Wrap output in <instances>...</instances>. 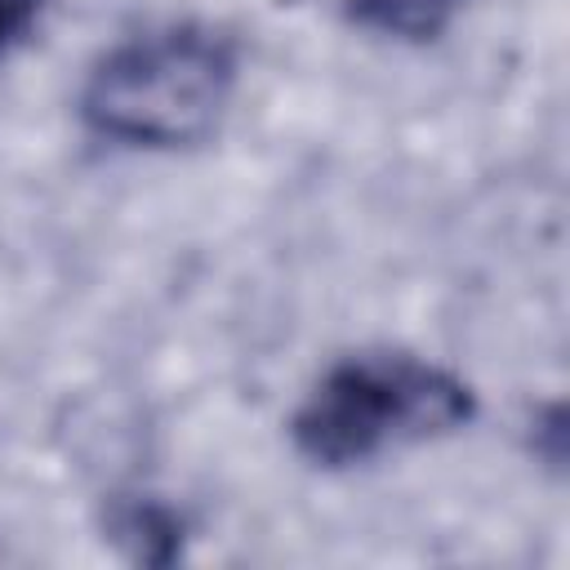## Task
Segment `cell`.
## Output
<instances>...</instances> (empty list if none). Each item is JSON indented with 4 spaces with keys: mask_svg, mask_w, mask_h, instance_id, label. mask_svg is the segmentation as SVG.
<instances>
[{
    "mask_svg": "<svg viewBox=\"0 0 570 570\" xmlns=\"http://www.w3.org/2000/svg\"><path fill=\"white\" fill-rule=\"evenodd\" d=\"M338 4L365 31L392 40H432L450 27L463 0H338Z\"/></svg>",
    "mask_w": 570,
    "mask_h": 570,
    "instance_id": "3",
    "label": "cell"
},
{
    "mask_svg": "<svg viewBox=\"0 0 570 570\" xmlns=\"http://www.w3.org/2000/svg\"><path fill=\"white\" fill-rule=\"evenodd\" d=\"M472 387L410 352L334 361L289 419L294 450L316 468L370 463L387 450L436 441L472 423Z\"/></svg>",
    "mask_w": 570,
    "mask_h": 570,
    "instance_id": "2",
    "label": "cell"
},
{
    "mask_svg": "<svg viewBox=\"0 0 570 570\" xmlns=\"http://www.w3.org/2000/svg\"><path fill=\"white\" fill-rule=\"evenodd\" d=\"M45 0H0V53L13 49L40 18Z\"/></svg>",
    "mask_w": 570,
    "mask_h": 570,
    "instance_id": "5",
    "label": "cell"
},
{
    "mask_svg": "<svg viewBox=\"0 0 570 570\" xmlns=\"http://www.w3.org/2000/svg\"><path fill=\"white\" fill-rule=\"evenodd\" d=\"M111 534L125 539V543H134L129 557H138V561H156V548H151L156 539L169 552H178V521H174V512L160 508V503H147V499L120 503L111 512Z\"/></svg>",
    "mask_w": 570,
    "mask_h": 570,
    "instance_id": "4",
    "label": "cell"
},
{
    "mask_svg": "<svg viewBox=\"0 0 570 570\" xmlns=\"http://www.w3.org/2000/svg\"><path fill=\"white\" fill-rule=\"evenodd\" d=\"M236 40L209 22H165L107 49L80 89V116L125 147H191L236 89Z\"/></svg>",
    "mask_w": 570,
    "mask_h": 570,
    "instance_id": "1",
    "label": "cell"
}]
</instances>
